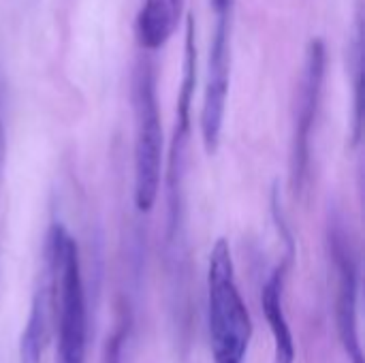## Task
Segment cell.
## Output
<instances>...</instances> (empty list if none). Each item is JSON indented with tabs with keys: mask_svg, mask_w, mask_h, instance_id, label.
I'll use <instances>...</instances> for the list:
<instances>
[{
	"mask_svg": "<svg viewBox=\"0 0 365 363\" xmlns=\"http://www.w3.org/2000/svg\"><path fill=\"white\" fill-rule=\"evenodd\" d=\"M49 302L56 310V363H86L88 310L79 248L64 225L56 223L47 244Z\"/></svg>",
	"mask_w": 365,
	"mask_h": 363,
	"instance_id": "6da1fadb",
	"label": "cell"
},
{
	"mask_svg": "<svg viewBox=\"0 0 365 363\" xmlns=\"http://www.w3.org/2000/svg\"><path fill=\"white\" fill-rule=\"evenodd\" d=\"M207 327L214 363H244L252 338V319L235 280L227 240H218L207 265Z\"/></svg>",
	"mask_w": 365,
	"mask_h": 363,
	"instance_id": "7a4b0ae2",
	"label": "cell"
},
{
	"mask_svg": "<svg viewBox=\"0 0 365 363\" xmlns=\"http://www.w3.org/2000/svg\"><path fill=\"white\" fill-rule=\"evenodd\" d=\"M135 107V205L148 214L158 197L163 167V126L156 94V73L143 62L135 73L133 86Z\"/></svg>",
	"mask_w": 365,
	"mask_h": 363,
	"instance_id": "3957f363",
	"label": "cell"
},
{
	"mask_svg": "<svg viewBox=\"0 0 365 363\" xmlns=\"http://www.w3.org/2000/svg\"><path fill=\"white\" fill-rule=\"evenodd\" d=\"M327 49L321 39H312L306 47V58L297 83L293 109V137H291V184L295 193H304L310 171V143L317 122L323 79H325Z\"/></svg>",
	"mask_w": 365,
	"mask_h": 363,
	"instance_id": "277c9868",
	"label": "cell"
},
{
	"mask_svg": "<svg viewBox=\"0 0 365 363\" xmlns=\"http://www.w3.org/2000/svg\"><path fill=\"white\" fill-rule=\"evenodd\" d=\"M231 30L233 11L216 15V28L210 45L207 79L201 107V135L207 154H216L227 111V96L231 83Z\"/></svg>",
	"mask_w": 365,
	"mask_h": 363,
	"instance_id": "5b68a950",
	"label": "cell"
},
{
	"mask_svg": "<svg viewBox=\"0 0 365 363\" xmlns=\"http://www.w3.org/2000/svg\"><path fill=\"white\" fill-rule=\"evenodd\" d=\"M331 257L338 276L336 293V325L340 342L353 363H364L361 338H359V270L351 242L342 227H334L329 233Z\"/></svg>",
	"mask_w": 365,
	"mask_h": 363,
	"instance_id": "8992f818",
	"label": "cell"
},
{
	"mask_svg": "<svg viewBox=\"0 0 365 363\" xmlns=\"http://www.w3.org/2000/svg\"><path fill=\"white\" fill-rule=\"evenodd\" d=\"M291 255L287 257L284 263H280L272 276L267 278L263 293H261V304H263V315L267 319L269 332H272V340H274V363H295V340H293V332L291 325L287 321V312H284V302H282V293H284V278L291 265Z\"/></svg>",
	"mask_w": 365,
	"mask_h": 363,
	"instance_id": "52a82bcc",
	"label": "cell"
},
{
	"mask_svg": "<svg viewBox=\"0 0 365 363\" xmlns=\"http://www.w3.org/2000/svg\"><path fill=\"white\" fill-rule=\"evenodd\" d=\"M182 11L184 0H143L135 19V34L141 49H163L178 30Z\"/></svg>",
	"mask_w": 365,
	"mask_h": 363,
	"instance_id": "ba28073f",
	"label": "cell"
},
{
	"mask_svg": "<svg viewBox=\"0 0 365 363\" xmlns=\"http://www.w3.org/2000/svg\"><path fill=\"white\" fill-rule=\"evenodd\" d=\"M47 321H49V285L47 276L38 285L32 297L26 327L19 338V363H41L47 342Z\"/></svg>",
	"mask_w": 365,
	"mask_h": 363,
	"instance_id": "9c48e42d",
	"label": "cell"
},
{
	"mask_svg": "<svg viewBox=\"0 0 365 363\" xmlns=\"http://www.w3.org/2000/svg\"><path fill=\"white\" fill-rule=\"evenodd\" d=\"M349 71L353 73V126H351V141L353 145L361 139V120H364V15L361 9L355 17L353 36L349 43Z\"/></svg>",
	"mask_w": 365,
	"mask_h": 363,
	"instance_id": "30bf717a",
	"label": "cell"
},
{
	"mask_svg": "<svg viewBox=\"0 0 365 363\" xmlns=\"http://www.w3.org/2000/svg\"><path fill=\"white\" fill-rule=\"evenodd\" d=\"M126 340V327H118L105 342L103 349V362L101 363H122V351Z\"/></svg>",
	"mask_w": 365,
	"mask_h": 363,
	"instance_id": "8fae6325",
	"label": "cell"
},
{
	"mask_svg": "<svg viewBox=\"0 0 365 363\" xmlns=\"http://www.w3.org/2000/svg\"><path fill=\"white\" fill-rule=\"evenodd\" d=\"M4 160H6V128H4V96L0 88V186L4 175Z\"/></svg>",
	"mask_w": 365,
	"mask_h": 363,
	"instance_id": "7c38bea8",
	"label": "cell"
},
{
	"mask_svg": "<svg viewBox=\"0 0 365 363\" xmlns=\"http://www.w3.org/2000/svg\"><path fill=\"white\" fill-rule=\"evenodd\" d=\"M212 2V9L214 13H227V11H233V0H210Z\"/></svg>",
	"mask_w": 365,
	"mask_h": 363,
	"instance_id": "4fadbf2b",
	"label": "cell"
}]
</instances>
